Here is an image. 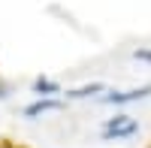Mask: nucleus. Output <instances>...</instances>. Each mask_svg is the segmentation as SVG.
<instances>
[{"label":"nucleus","mask_w":151,"mask_h":148,"mask_svg":"<svg viewBox=\"0 0 151 148\" xmlns=\"http://www.w3.org/2000/svg\"><path fill=\"white\" fill-rule=\"evenodd\" d=\"M136 130H139L136 118H130V115H115L112 121H106L103 136H106V139H121V136H133Z\"/></svg>","instance_id":"obj_1"},{"label":"nucleus","mask_w":151,"mask_h":148,"mask_svg":"<svg viewBox=\"0 0 151 148\" xmlns=\"http://www.w3.org/2000/svg\"><path fill=\"white\" fill-rule=\"evenodd\" d=\"M148 94H151V88H133V91H121V94H106L103 100L106 103H130V100H142Z\"/></svg>","instance_id":"obj_2"},{"label":"nucleus","mask_w":151,"mask_h":148,"mask_svg":"<svg viewBox=\"0 0 151 148\" xmlns=\"http://www.w3.org/2000/svg\"><path fill=\"white\" fill-rule=\"evenodd\" d=\"M60 103L58 100H40V103H33V106H27V118H33V115H40V112H48V109H58Z\"/></svg>","instance_id":"obj_3"},{"label":"nucleus","mask_w":151,"mask_h":148,"mask_svg":"<svg viewBox=\"0 0 151 148\" xmlns=\"http://www.w3.org/2000/svg\"><path fill=\"white\" fill-rule=\"evenodd\" d=\"M97 91H103V85H91V88H82V91H73L70 97H88V94H97Z\"/></svg>","instance_id":"obj_4"},{"label":"nucleus","mask_w":151,"mask_h":148,"mask_svg":"<svg viewBox=\"0 0 151 148\" xmlns=\"http://www.w3.org/2000/svg\"><path fill=\"white\" fill-rule=\"evenodd\" d=\"M33 88L40 91V94H42V91H58V85H55V82H45V79H40V82L33 85Z\"/></svg>","instance_id":"obj_5"},{"label":"nucleus","mask_w":151,"mask_h":148,"mask_svg":"<svg viewBox=\"0 0 151 148\" xmlns=\"http://www.w3.org/2000/svg\"><path fill=\"white\" fill-rule=\"evenodd\" d=\"M136 57H145V60H151V52H136Z\"/></svg>","instance_id":"obj_6"}]
</instances>
